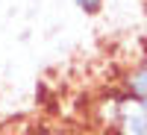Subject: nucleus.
<instances>
[{"label":"nucleus","mask_w":147,"mask_h":135,"mask_svg":"<svg viewBox=\"0 0 147 135\" xmlns=\"http://www.w3.org/2000/svg\"><path fill=\"white\" fill-rule=\"evenodd\" d=\"M127 94L138 97V100H147V62H141L136 71H129V77H127Z\"/></svg>","instance_id":"f257e3e1"},{"label":"nucleus","mask_w":147,"mask_h":135,"mask_svg":"<svg viewBox=\"0 0 147 135\" xmlns=\"http://www.w3.org/2000/svg\"><path fill=\"white\" fill-rule=\"evenodd\" d=\"M74 3H77V9L85 12V15H100V9H103L106 0H74Z\"/></svg>","instance_id":"f03ea898"},{"label":"nucleus","mask_w":147,"mask_h":135,"mask_svg":"<svg viewBox=\"0 0 147 135\" xmlns=\"http://www.w3.org/2000/svg\"><path fill=\"white\" fill-rule=\"evenodd\" d=\"M38 135H62V132H53V129H41Z\"/></svg>","instance_id":"7ed1b4c3"}]
</instances>
